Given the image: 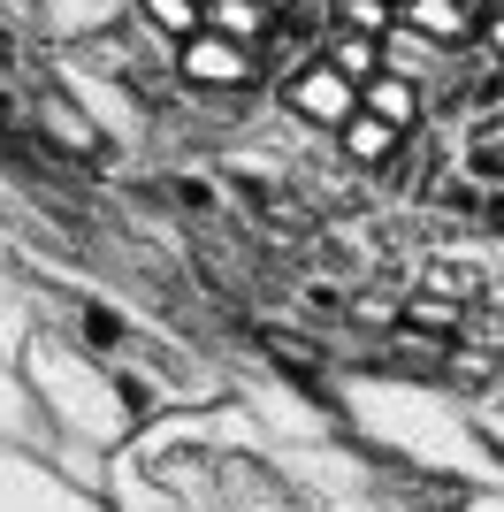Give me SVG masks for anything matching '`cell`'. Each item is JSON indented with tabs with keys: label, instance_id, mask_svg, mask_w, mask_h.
Here are the masks:
<instances>
[{
	"label": "cell",
	"instance_id": "obj_9",
	"mask_svg": "<svg viewBox=\"0 0 504 512\" xmlns=\"http://www.w3.org/2000/svg\"><path fill=\"white\" fill-rule=\"evenodd\" d=\"M329 31H367V39H390V31H398V0H329Z\"/></svg>",
	"mask_w": 504,
	"mask_h": 512
},
{
	"label": "cell",
	"instance_id": "obj_2",
	"mask_svg": "<svg viewBox=\"0 0 504 512\" xmlns=\"http://www.w3.org/2000/svg\"><path fill=\"white\" fill-rule=\"evenodd\" d=\"M176 77H184L191 92H237L260 77V46H237L222 39V31H191L184 46H176Z\"/></svg>",
	"mask_w": 504,
	"mask_h": 512
},
{
	"label": "cell",
	"instance_id": "obj_13",
	"mask_svg": "<svg viewBox=\"0 0 504 512\" xmlns=\"http://www.w3.org/2000/svg\"><path fill=\"white\" fill-rule=\"evenodd\" d=\"M283 8H291V0H283Z\"/></svg>",
	"mask_w": 504,
	"mask_h": 512
},
{
	"label": "cell",
	"instance_id": "obj_12",
	"mask_svg": "<svg viewBox=\"0 0 504 512\" xmlns=\"http://www.w3.org/2000/svg\"><path fill=\"white\" fill-rule=\"evenodd\" d=\"M466 8H474V16H482V8H489V0H466Z\"/></svg>",
	"mask_w": 504,
	"mask_h": 512
},
{
	"label": "cell",
	"instance_id": "obj_10",
	"mask_svg": "<svg viewBox=\"0 0 504 512\" xmlns=\"http://www.w3.org/2000/svg\"><path fill=\"white\" fill-rule=\"evenodd\" d=\"M39 123H46V130H62V146H77V153H92V146H100V130L84 123V115L62 100V92H39Z\"/></svg>",
	"mask_w": 504,
	"mask_h": 512
},
{
	"label": "cell",
	"instance_id": "obj_6",
	"mask_svg": "<svg viewBox=\"0 0 504 512\" xmlns=\"http://www.w3.org/2000/svg\"><path fill=\"white\" fill-rule=\"evenodd\" d=\"M398 138H405V130H398V123H382V115H367V107H359L352 123L336 130V146H344V161H352V169H390Z\"/></svg>",
	"mask_w": 504,
	"mask_h": 512
},
{
	"label": "cell",
	"instance_id": "obj_3",
	"mask_svg": "<svg viewBox=\"0 0 504 512\" xmlns=\"http://www.w3.org/2000/svg\"><path fill=\"white\" fill-rule=\"evenodd\" d=\"M398 31L443 46V54H466V46H474V31H482V16H474L466 0H398Z\"/></svg>",
	"mask_w": 504,
	"mask_h": 512
},
{
	"label": "cell",
	"instance_id": "obj_5",
	"mask_svg": "<svg viewBox=\"0 0 504 512\" xmlns=\"http://www.w3.org/2000/svg\"><path fill=\"white\" fill-rule=\"evenodd\" d=\"M275 23H283V0H207V31L237 46H268Z\"/></svg>",
	"mask_w": 504,
	"mask_h": 512
},
{
	"label": "cell",
	"instance_id": "obj_1",
	"mask_svg": "<svg viewBox=\"0 0 504 512\" xmlns=\"http://www.w3.org/2000/svg\"><path fill=\"white\" fill-rule=\"evenodd\" d=\"M275 100H283V115H298V123L329 130V138L359 115V85L329 62V54H314V62L283 69V77H275Z\"/></svg>",
	"mask_w": 504,
	"mask_h": 512
},
{
	"label": "cell",
	"instance_id": "obj_4",
	"mask_svg": "<svg viewBox=\"0 0 504 512\" xmlns=\"http://www.w3.org/2000/svg\"><path fill=\"white\" fill-rule=\"evenodd\" d=\"M359 107L382 115V123H398V130H413L420 115H428V92H420L413 77H398V69H375V77L359 85Z\"/></svg>",
	"mask_w": 504,
	"mask_h": 512
},
{
	"label": "cell",
	"instance_id": "obj_11",
	"mask_svg": "<svg viewBox=\"0 0 504 512\" xmlns=\"http://www.w3.org/2000/svg\"><path fill=\"white\" fill-rule=\"evenodd\" d=\"M474 46H482V62L504 69V0H489V8H482V31H474Z\"/></svg>",
	"mask_w": 504,
	"mask_h": 512
},
{
	"label": "cell",
	"instance_id": "obj_7",
	"mask_svg": "<svg viewBox=\"0 0 504 512\" xmlns=\"http://www.w3.org/2000/svg\"><path fill=\"white\" fill-rule=\"evenodd\" d=\"M138 16H146V31L168 46V62H176V46H184L191 31H207V0H138Z\"/></svg>",
	"mask_w": 504,
	"mask_h": 512
},
{
	"label": "cell",
	"instance_id": "obj_8",
	"mask_svg": "<svg viewBox=\"0 0 504 512\" xmlns=\"http://www.w3.org/2000/svg\"><path fill=\"white\" fill-rule=\"evenodd\" d=\"M321 54H329L352 85H367V77L382 69V39H367V31H329V39H321Z\"/></svg>",
	"mask_w": 504,
	"mask_h": 512
}]
</instances>
